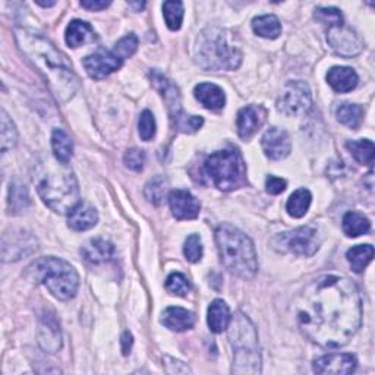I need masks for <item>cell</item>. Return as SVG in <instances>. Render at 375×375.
<instances>
[{
    "instance_id": "obj_1",
    "label": "cell",
    "mask_w": 375,
    "mask_h": 375,
    "mask_svg": "<svg viewBox=\"0 0 375 375\" xmlns=\"http://www.w3.org/2000/svg\"><path fill=\"white\" fill-rule=\"evenodd\" d=\"M295 311L302 334L329 349L347 344L362 322L358 287L339 276H322L308 285L299 295Z\"/></svg>"
},
{
    "instance_id": "obj_2",
    "label": "cell",
    "mask_w": 375,
    "mask_h": 375,
    "mask_svg": "<svg viewBox=\"0 0 375 375\" xmlns=\"http://www.w3.org/2000/svg\"><path fill=\"white\" fill-rule=\"evenodd\" d=\"M15 38L21 52L37 68L58 102L65 103L72 98L78 88V81L68 58L56 46L43 34L28 28H16Z\"/></svg>"
},
{
    "instance_id": "obj_3",
    "label": "cell",
    "mask_w": 375,
    "mask_h": 375,
    "mask_svg": "<svg viewBox=\"0 0 375 375\" xmlns=\"http://www.w3.org/2000/svg\"><path fill=\"white\" fill-rule=\"evenodd\" d=\"M216 243L218 255L235 276L241 279H253L258 271L255 246L243 232L232 224H220L216 231Z\"/></svg>"
},
{
    "instance_id": "obj_4",
    "label": "cell",
    "mask_w": 375,
    "mask_h": 375,
    "mask_svg": "<svg viewBox=\"0 0 375 375\" xmlns=\"http://www.w3.org/2000/svg\"><path fill=\"white\" fill-rule=\"evenodd\" d=\"M195 59L206 70H235L242 62V53L229 43L226 33L211 27L198 36Z\"/></svg>"
},
{
    "instance_id": "obj_5",
    "label": "cell",
    "mask_w": 375,
    "mask_h": 375,
    "mask_svg": "<svg viewBox=\"0 0 375 375\" xmlns=\"http://www.w3.org/2000/svg\"><path fill=\"white\" fill-rule=\"evenodd\" d=\"M37 192L43 203L55 213H70L80 204V186L69 169L48 170L37 181Z\"/></svg>"
},
{
    "instance_id": "obj_6",
    "label": "cell",
    "mask_w": 375,
    "mask_h": 375,
    "mask_svg": "<svg viewBox=\"0 0 375 375\" xmlns=\"http://www.w3.org/2000/svg\"><path fill=\"white\" fill-rule=\"evenodd\" d=\"M30 276L47 287L60 301H69L78 292L80 276L69 263L56 257H44L28 267Z\"/></svg>"
},
{
    "instance_id": "obj_7",
    "label": "cell",
    "mask_w": 375,
    "mask_h": 375,
    "mask_svg": "<svg viewBox=\"0 0 375 375\" xmlns=\"http://www.w3.org/2000/svg\"><path fill=\"white\" fill-rule=\"evenodd\" d=\"M229 340L233 347L235 374H260L261 355L258 347V334L248 317L239 312L229 324Z\"/></svg>"
},
{
    "instance_id": "obj_8",
    "label": "cell",
    "mask_w": 375,
    "mask_h": 375,
    "mask_svg": "<svg viewBox=\"0 0 375 375\" xmlns=\"http://www.w3.org/2000/svg\"><path fill=\"white\" fill-rule=\"evenodd\" d=\"M203 174L213 186L224 192L246 185V166L233 148L213 153L204 163Z\"/></svg>"
},
{
    "instance_id": "obj_9",
    "label": "cell",
    "mask_w": 375,
    "mask_h": 375,
    "mask_svg": "<svg viewBox=\"0 0 375 375\" xmlns=\"http://www.w3.org/2000/svg\"><path fill=\"white\" fill-rule=\"evenodd\" d=\"M138 47V38L134 34L123 37L112 50H98L94 55L84 59V68L94 80L106 78L107 75L117 70L125 59L131 58Z\"/></svg>"
},
{
    "instance_id": "obj_10",
    "label": "cell",
    "mask_w": 375,
    "mask_h": 375,
    "mask_svg": "<svg viewBox=\"0 0 375 375\" xmlns=\"http://www.w3.org/2000/svg\"><path fill=\"white\" fill-rule=\"evenodd\" d=\"M271 245L282 254L311 257L319 249V238L314 228L302 226L276 235L271 239Z\"/></svg>"
},
{
    "instance_id": "obj_11",
    "label": "cell",
    "mask_w": 375,
    "mask_h": 375,
    "mask_svg": "<svg viewBox=\"0 0 375 375\" xmlns=\"http://www.w3.org/2000/svg\"><path fill=\"white\" fill-rule=\"evenodd\" d=\"M311 106V90L304 81H290L285 85L279 100L278 110L286 116H296Z\"/></svg>"
},
{
    "instance_id": "obj_12",
    "label": "cell",
    "mask_w": 375,
    "mask_h": 375,
    "mask_svg": "<svg viewBox=\"0 0 375 375\" xmlns=\"http://www.w3.org/2000/svg\"><path fill=\"white\" fill-rule=\"evenodd\" d=\"M327 41L333 52L343 58L358 56L364 48V43L359 36L352 28L344 27V25L330 27L327 33Z\"/></svg>"
},
{
    "instance_id": "obj_13",
    "label": "cell",
    "mask_w": 375,
    "mask_h": 375,
    "mask_svg": "<svg viewBox=\"0 0 375 375\" xmlns=\"http://www.w3.org/2000/svg\"><path fill=\"white\" fill-rule=\"evenodd\" d=\"M37 249V241L23 231H11L4 235V261H16Z\"/></svg>"
},
{
    "instance_id": "obj_14",
    "label": "cell",
    "mask_w": 375,
    "mask_h": 375,
    "mask_svg": "<svg viewBox=\"0 0 375 375\" xmlns=\"http://www.w3.org/2000/svg\"><path fill=\"white\" fill-rule=\"evenodd\" d=\"M261 145H263L265 156L274 162L286 159L290 153V148H292L287 132L280 130V128H276V127L270 128L263 135Z\"/></svg>"
},
{
    "instance_id": "obj_15",
    "label": "cell",
    "mask_w": 375,
    "mask_h": 375,
    "mask_svg": "<svg viewBox=\"0 0 375 375\" xmlns=\"http://www.w3.org/2000/svg\"><path fill=\"white\" fill-rule=\"evenodd\" d=\"M169 204L173 217L176 220H192L196 218L201 210L198 199L188 191L176 189L169 194Z\"/></svg>"
},
{
    "instance_id": "obj_16",
    "label": "cell",
    "mask_w": 375,
    "mask_h": 375,
    "mask_svg": "<svg viewBox=\"0 0 375 375\" xmlns=\"http://www.w3.org/2000/svg\"><path fill=\"white\" fill-rule=\"evenodd\" d=\"M267 117V110L263 106H246L238 113V134L242 139H251L263 127Z\"/></svg>"
},
{
    "instance_id": "obj_17",
    "label": "cell",
    "mask_w": 375,
    "mask_h": 375,
    "mask_svg": "<svg viewBox=\"0 0 375 375\" xmlns=\"http://www.w3.org/2000/svg\"><path fill=\"white\" fill-rule=\"evenodd\" d=\"M356 364V358L351 354H330L318 358L314 362V371L317 374L346 375L355 371Z\"/></svg>"
},
{
    "instance_id": "obj_18",
    "label": "cell",
    "mask_w": 375,
    "mask_h": 375,
    "mask_svg": "<svg viewBox=\"0 0 375 375\" xmlns=\"http://www.w3.org/2000/svg\"><path fill=\"white\" fill-rule=\"evenodd\" d=\"M149 77H152V81L154 84V87L162 93L163 98L166 100L169 112L171 119H176L181 113V95H179V90L174 87L164 75H162L159 70H153L149 73Z\"/></svg>"
},
{
    "instance_id": "obj_19",
    "label": "cell",
    "mask_w": 375,
    "mask_h": 375,
    "mask_svg": "<svg viewBox=\"0 0 375 375\" xmlns=\"http://www.w3.org/2000/svg\"><path fill=\"white\" fill-rule=\"evenodd\" d=\"M327 83L336 93H349L356 88L358 73L349 66H334L327 73Z\"/></svg>"
},
{
    "instance_id": "obj_20",
    "label": "cell",
    "mask_w": 375,
    "mask_h": 375,
    "mask_svg": "<svg viewBox=\"0 0 375 375\" xmlns=\"http://www.w3.org/2000/svg\"><path fill=\"white\" fill-rule=\"evenodd\" d=\"M97 221H98L97 210L88 203H80L69 213L68 217L69 228L77 232H84L94 228Z\"/></svg>"
},
{
    "instance_id": "obj_21",
    "label": "cell",
    "mask_w": 375,
    "mask_h": 375,
    "mask_svg": "<svg viewBox=\"0 0 375 375\" xmlns=\"http://www.w3.org/2000/svg\"><path fill=\"white\" fill-rule=\"evenodd\" d=\"M194 94L198 102L210 110H220L224 107V103H226L224 91L216 84H210V83L198 84L194 90Z\"/></svg>"
},
{
    "instance_id": "obj_22",
    "label": "cell",
    "mask_w": 375,
    "mask_h": 375,
    "mask_svg": "<svg viewBox=\"0 0 375 375\" xmlns=\"http://www.w3.org/2000/svg\"><path fill=\"white\" fill-rule=\"evenodd\" d=\"M162 324L171 332H186L194 327L195 315L184 308L170 307L162 315Z\"/></svg>"
},
{
    "instance_id": "obj_23",
    "label": "cell",
    "mask_w": 375,
    "mask_h": 375,
    "mask_svg": "<svg viewBox=\"0 0 375 375\" xmlns=\"http://www.w3.org/2000/svg\"><path fill=\"white\" fill-rule=\"evenodd\" d=\"M81 254L91 264H102L105 261H109L113 257L115 246L106 239L97 238V239L88 241L83 246Z\"/></svg>"
},
{
    "instance_id": "obj_24",
    "label": "cell",
    "mask_w": 375,
    "mask_h": 375,
    "mask_svg": "<svg viewBox=\"0 0 375 375\" xmlns=\"http://www.w3.org/2000/svg\"><path fill=\"white\" fill-rule=\"evenodd\" d=\"M65 38H66V43L69 47L77 48V47H81L87 43L94 41L95 33L88 22L75 19L68 25Z\"/></svg>"
},
{
    "instance_id": "obj_25",
    "label": "cell",
    "mask_w": 375,
    "mask_h": 375,
    "mask_svg": "<svg viewBox=\"0 0 375 375\" xmlns=\"http://www.w3.org/2000/svg\"><path fill=\"white\" fill-rule=\"evenodd\" d=\"M232 321L231 310L221 299H216L208 307V327L213 333H223Z\"/></svg>"
},
{
    "instance_id": "obj_26",
    "label": "cell",
    "mask_w": 375,
    "mask_h": 375,
    "mask_svg": "<svg viewBox=\"0 0 375 375\" xmlns=\"http://www.w3.org/2000/svg\"><path fill=\"white\" fill-rule=\"evenodd\" d=\"M311 201H312L311 192L305 188H301L290 195V198L287 199L286 210H287L289 216H292L295 218H301L308 213Z\"/></svg>"
},
{
    "instance_id": "obj_27",
    "label": "cell",
    "mask_w": 375,
    "mask_h": 375,
    "mask_svg": "<svg viewBox=\"0 0 375 375\" xmlns=\"http://www.w3.org/2000/svg\"><path fill=\"white\" fill-rule=\"evenodd\" d=\"M253 30L263 38H278L282 33V23L278 16L274 15H263L254 18L253 21Z\"/></svg>"
},
{
    "instance_id": "obj_28",
    "label": "cell",
    "mask_w": 375,
    "mask_h": 375,
    "mask_svg": "<svg viewBox=\"0 0 375 375\" xmlns=\"http://www.w3.org/2000/svg\"><path fill=\"white\" fill-rule=\"evenodd\" d=\"M52 148L56 160L66 164L73 154V142L63 130H55L52 134Z\"/></svg>"
},
{
    "instance_id": "obj_29",
    "label": "cell",
    "mask_w": 375,
    "mask_h": 375,
    "mask_svg": "<svg viewBox=\"0 0 375 375\" xmlns=\"http://www.w3.org/2000/svg\"><path fill=\"white\" fill-rule=\"evenodd\" d=\"M371 229L369 220L356 211H349L343 217V231L347 236L358 238L361 235L368 233Z\"/></svg>"
},
{
    "instance_id": "obj_30",
    "label": "cell",
    "mask_w": 375,
    "mask_h": 375,
    "mask_svg": "<svg viewBox=\"0 0 375 375\" xmlns=\"http://www.w3.org/2000/svg\"><path fill=\"white\" fill-rule=\"evenodd\" d=\"M30 206V195L27 188L19 182H12L8 195L9 214H19Z\"/></svg>"
},
{
    "instance_id": "obj_31",
    "label": "cell",
    "mask_w": 375,
    "mask_h": 375,
    "mask_svg": "<svg viewBox=\"0 0 375 375\" xmlns=\"http://www.w3.org/2000/svg\"><path fill=\"white\" fill-rule=\"evenodd\" d=\"M346 258L355 273H362L374 258V248L371 245H356L349 249Z\"/></svg>"
},
{
    "instance_id": "obj_32",
    "label": "cell",
    "mask_w": 375,
    "mask_h": 375,
    "mask_svg": "<svg viewBox=\"0 0 375 375\" xmlns=\"http://www.w3.org/2000/svg\"><path fill=\"white\" fill-rule=\"evenodd\" d=\"M346 148L351 152L354 159L365 166H372L374 164V154L375 148L374 142L369 139H358V141H347Z\"/></svg>"
},
{
    "instance_id": "obj_33",
    "label": "cell",
    "mask_w": 375,
    "mask_h": 375,
    "mask_svg": "<svg viewBox=\"0 0 375 375\" xmlns=\"http://www.w3.org/2000/svg\"><path fill=\"white\" fill-rule=\"evenodd\" d=\"M337 120L351 130H358L364 119V109L358 105H340L336 109Z\"/></svg>"
},
{
    "instance_id": "obj_34",
    "label": "cell",
    "mask_w": 375,
    "mask_h": 375,
    "mask_svg": "<svg viewBox=\"0 0 375 375\" xmlns=\"http://www.w3.org/2000/svg\"><path fill=\"white\" fill-rule=\"evenodd\" d=\"M163 15L169 30L178 31L182 27L184 21V4L182 2H164Z\"/></svg>"
},
{
    "instance_id": "obj_35",
    "label": "cell",
    "mask_w": 375,
    "mask_h": 375,
    "mask_svg": "<svg viewBox=\"0 0 375 375\" xmlns=\"http://www.w3.org/2000/svg\"><path fill=\"white\" fill-rule=\"evenodd\" d=\"M167 192V182L163 178H154L149 181L145 186V196L149 203H153L154 206H160L163 203V199Z\"/></svg>"
},
{
    "instance_id": "obj_36",
    "label": "cell",
    "mask_w": 375,
    "mask_h": 375,
    "mask_svg": "<svg viewBox=\"0 0 375 375\" xmlns=\"http://www.w3.org/2000/svg\"><path fill=\"white\" fill-rule=\"evenodd\" d=\"M18 141V132L9 115L2 110V153L14 148Z\"/></svg>"
},
{
    "instance_id": "obj_37",
    "label": "cell",
    "mask_w": 375,
    "mask_h": 375,
    "mask_svg": "<svg viewBox=\"0 0 375 375\" xmlns=\"http://www.w3.org/2000/svg\"><path fill=\"white\" fill-rule=\"evenodd\" d=\"M173 123L178 131L184 134H194L203 127L204 119L201 116H188L185 113H181L176 119H173Z\"/></svg>"
},
{
    "instance_id": "obj_38",
    "label": "cell",
    "mask_w": 375,
    "mask_h": 375,
    "mask_svg": "<svg viewBox=\"0 0 375 375\" xmlns=\"http://www.w3.org/2000/svg\"><path fill=\"white\" fill-rule=\"evenodd\" d=\"M166 289L171 295L185 296L191 290V285L182 273H173L166 280Z\"/></svg>"
},
{
    "instance_id": "obj_39",
    "label": "cell",
    "mask_w": 375,
    "mask_h": 375,
    "mask_svg": "<svg viewBox=\"0 0 375 375\" xmlns=\"http://www.w3.org/2000/svg\"><path fill=\"white\" fill-rule=\"evenodd\" d=\"M138 132L142 141L153 139L156 135V119L149 110H144L139 116L138 122Z\"/></svg>"
},
{
    "instance_id": "obj_40",
    "label": "cell",
    "mask_w": 375,
    "mask_h": 375,
    "mask_svg": "<svg viewBox=\"0 0 375 375\" xmlns=\"http://www.w3.org/2000/svg\"><path fill=\"white\" fill-rule=\"evenodd\" d=\"M184 254L189 263H198L203 258V243L198 235H189L185 241Z\"/></svg>"
},
{
    "instance_id": "obj_41",
    "label": "cell",
    "mask_w": 375,
    "mask_h": 375,
    "mask_svg": "<svg viewBox=\"0 0 375 375\" xmlns=\"http://www.w3.org/2000/svg\"><path fill=\"white\" fill-rule=\"evenodd\" d=\"M315 19L321 23H326L329 27H336V25H343L342 12L336 8H317Z\"/></svg>"
},
{
    "instance_id": "obj_42",
    "label": "cell",
    "mask_w": 375,
    "mask_h": 375,
    "mask_svg": "<svg viewBox=\"0 0 375 375\" xmlns=\"http://www.w3.org/2000/svg\"><path fill=\"white\" fill-rule=\"evenodd\" d=\"M123 162L125 164H127L128 169L134 171H139L144 169V164H145V153L142 152V149L131 148L127 153H125Z\"/></svg>"
},
{
    "instance_id": "obj_43",
    "label": "cell",
    "mask_w": 375,
    "mask_h": 375,
    "mask_svg": "<svg viewBox=\"0 0 375 375\" xmlns=\"http://www.w3.org/2000/svg\"><path fill=\"white\" fill-rule=\"evenodd\" d=\"M287 184L285 179L276 178V176H268L265 181V189L271 195H279L286 189Z\"/></svg>"
},
{
    "instance_id": "obj_44",
    "label": "cell",
    "mask_w": 375,
    "mask_h": 375,
    "mask_svg": "<svg viewBox=\"0 0 375 375\" xmlns=\"http://www.w3.org/2000/svg\"><path fill=\"white\" fill-rule=\"evenodd\" d=\"M166 369L170 374H174V372L176 374H188V372H191V369L184 362L169 358V356H166Z\"/></svg>"
},
{
    "instance_id": "obj_45",
    "label": "cell",
    "mask_w": 375,
    "mask_h": 375,
    "mask_svg": "<svg viewBox=\"0 0 375 375\" xmlns=\"http://www.w3.org/2000/svg\"><path fill=\"white\" fill-rule=\"evenodd\" d=\"M81 6L88 11H103L110 6V2H106V0H83Z\"/></svg>"
},
{
    "instance_id": "obj_46",
    "label": "cell",
    "mask_w": 375,
    "mask_h": 375,
    "mask_svg": "<svg viewBox=\"0 0 375 375\" xmlns=\"http://www.w3.org/2000/svg\"><path fill=\"white\" fill-rule=\"evenodd\" d=\"M131 346H132V336L130 333H125L122 336V351H123V355L130 354Z\"/></svg>"
},
{
    "instance_id": "obj_47",
    "label": "cell",
    "mask_w": 375,
    "mask_h": 375,
    "mask_svg": "<svg viewBox=\"0 0 375 375\" xmlns=\"http://www.w3.org/2000/svg\"><path fill=\"white\" fill-rule=\"evenodd\" d=\"M40 6H44V8H47V6H53L55 5V2H47V4H43V2H37Z\"/></svg>"
},
{
    "instance_id": "obj_48",
    "label": "cell",
    "mask_w": 375,
    "mask_h": 375,
    "mask_svg": "<svg viewBox=\"0 0 375 375\" xmlns=\"http://www.w3.org/2000/svg\"><path fill=\"white\" fill-rule=\"evenodd\" d=\"M130 5H131V6H137V8H141V9L144 8V4H130Z\"/></svg>"
},
{
    "instance_id": "obj_49",
    "label": "cell",
    "mask_w": 375,
    "mask_h": 375,
    "mask_svg": "<svg viewBox=\"0 0 375 375\" xmlns=\"http://www.w3.org/2000/svg\"><path fill=\"white\" fill-rule=\"evenodd\" d=\"M368 178H369V179H372V171L368 174ZM372 186H374V185L369 182V189H371V191H372Z\"/></svg>"
}]
</instances>
